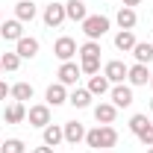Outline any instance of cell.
I'll use <instances>...</instances> for the list:
<instances>
[{"label":"cell","mask_w":153,"mask_h":153,"mask_svg":"<svg viewBox=\"0 0 153 153\" xmlns=\"http://www.w3.org/2000/svg\"><path fill=\"white\" fill-rule=\"evenodd\" d=\"M62 138H65V133L59 130L56 124H47V127H44V144H47V147H56Z\"/></svg>","instance_id":"obj_20"},{"label":"cell","mask_w":153,"mask_h":153,"mask_svg":"<svg viewBox=\"0 0 153 153\" xmlns=\"http://www.w3.org/2000/svg\"><path fill=\"white\" fill-rule=\"evenodd\" d=\"M62 133H65V141L76 144V141H82V138H85V127H82L79 121H68V124L62 127Z\"/></svg>","instance_id":"obj_6"},{"label":"cell","mask_w":153,"mask_h":153,"mask_svg":"<svg viewBox=\"0 0 153 153\" xmlns=\"http://www.w3.org/2000/svg\"><path fill=\"white\" fill-rule=\"evenodd\" d=\"M0 24H3V15H0Z\"/></svg>","instance_id":"obj_36"},{"label":"cell","mask_w":153,"mask_h":153,"mask_svg":"<svg viewBox=\"0 0 153 153\" xmlns=\"http://www.w3.org/2000/svg\"><path fill=\"white\" fill-rule=\"evenodd\" d=\"M6 94H9V85H6V82H0V100H3Z\"/></svg>","instance_id":"obj_31"},{"label":"cell","mask_w":153,"mask_h":153,"mask_svg":"<svg viewBox=\"0 0 153 153\" xmlns=\"http://www.w3.org/2000/svg\"><path fill=\"white\" fill-rule=\"evenodd\" d=\"M65 15H68L71 21H85V18H88V12H85V3H82V0H71V3L65 6Z\"/></svg>","instance_id":"obj_16"},{"label":"cell","mask_w":153,"mask_h":153,"mask_svg":"<svg viewBox=\"0 0 153 153\" xmlns=\"http://www.w3.org/2000/svg\"><path fill=\"white\" fill-rule=\"evenodd\" d=\"M65 18H68V15H65V6L47 3V9H44V24H47V27H59Z\"/></svg>","instance_id":"obj_4"},{"label":"cell","mask_w":153,"mask_h":153,"mask_svg":"<svg viewBox=\"0 0 153 153\" xmlns=\"http://www.w3.org/2000/svg\"><path fill=\"white\" fill-rule=\"evenodd\" d=\"M138 3H141V0H124V6H130V9H133V6H138Z\"/></svg>","instance_id":"obj_33"},{"label":"cell","mask_w":153,"mask_h":153,"mask_svg":"<svg viewBox=\"0 0 153 153\" xmlns=\"http://www.w3.org/2000/svg\"><path fill=\"white\" fill-rule=\"evenodd\" d=\"M0 65H3V71H18L21 56H18V53H6V56L0 59Z\"/></svg>","instance_id":"obj_27"},{"label":"cell","mask_w":153,"mask_h":153,"mask_svg":"<svg viewBox=\"0 0 153 153\" xmlns=\"http://www.w3.org/2000/svg\"><path fill=\"white\" fill-rule=\"evenodd\" d=\"M3 118H6V124H21L24 118H27V109H24V103H12V106H6V112H3Z\"/></svg>","instance_id":"obj_15"},{"label":"cell","mask_w":153,"mask_h":153,"mask_svg":"<svg viewBox=\"0 0 153 153\" xmlns=\"http://www.w3.org/2000/svg\"><path fill=\"white\" fill-rule=\"evenodd\" d=\"M88 91H91V94H106V91H109V79L94 74L91 79H88Z\"/></svg>","instance_id":"obj_24"},{"label":"cell","mask_w":153,"mask_h":153,"mask_svg":"<svg viewBox=\"0 0 153 153\" xmlns=\"http://www.w3.org/2000/svg\"><path fill=\"white\" fill-rule=\"evenodd\" d=\"M15 12H18V21H33L36 18V3L33 0H21L15 6Z\"/></svg>","instance_id":"obj_22"},{"label":"cell","mask_w":153,"mask_h":153,"mask_svg":"<svg viewBox=\"0 0 153 153\" xmlns=\"http://www.w3.org/2000/svg\"><path fill=\"white\" fill-rule=\"evenodd\" d=\"M79 71H85V74L94 76L100 71V56H82V65H79Z\"/></svg>","instance_id":"obj_25"},{"label":"cell","mask_w":153,"mask_h":153,"mask_svg":"<svg viewBox=\"0 0 153 153\" xmlns=\"http://www.w3.org/2000/svg\"><path fill=\"white\" fill-rule=\"evenodd\" d=\"M150 88H153V74H150Z\"/></svg>","instance_id":"obj_34"},{"label":"cell","mask_w":153,"mask_h":153,"mask_svg":"<svg viewBox=\"0 0 153 153\" xmlns=\"http://www.w3.org/2000/svg\"><path fill=\"white\" fill-rule=\"evenodd\" d=\"M76 79H79V68H76L74 62H62V68H59V82H62V85H74Z\"/></svg>","instance_id":"obj_8"},{"label":"cell","mask_w":153,"mask_h":153,"mask_svg":"<svg viewBox=\"0 0 153 153\" xmlns=\"http://www.w3.org/2000/svg\"><path fill=\"white\" fill-rule=\"evenodd\" d=\"M85 141H88V147H115L118 133H115L109 124H103V127H97L91 133H85Z\"/></svg>","instance_id":"obj_1"},{"label":"cell","mask_w":153,"mask_h":153,"mask_svg":"<svg viewBox=\"0 0 153 153\" xmlns=\"http://www.w3.org/2000/svg\"><path fill=\"white\" fill-rule=\"evenodd\" d=\"M9 94L15 97L18 103H24V100H33V85H30V82H18V85H12V88H9Z\"/></svg>","instance_id":"obj_21"},{"label":"cell","mask_w":153,"mask_h":153,"mask_svg":"<svg viewBox=\"0 0 153 153\" xmlns=\"http://www.w3.org/2000/svg\"><path fill=\"white\" fill-rule=\"evenodd\" d=\"M127 71H130V68H127L124 62H118V59H115V62H109V65H106L103 76H106L109 82H115V85H118V82H124V79H127Z\"/></svg>","instance_id":"obj_3"},{"label":"cell","mask_w":153,"mask_h":153,"mask_svg":"<svg viewBox=\"0 0 153 153\" xmlns=\"http://www.w3.org/2000/svg\"><path fill=\"white\" fill-rule=\"evenodd\" d=\"M33 153H53V147H47V144H44V147H36Z\"/></svg>","instance_id":"obj_32"},{"label":"cell","mask_w":153,"mask_h":153,"mask_svg":"<svg viewBox=\"0 0 153 153\" xmlns=\"http://www.w3.org/2000/svg\"><path fill=\"white\" fill-rule=\"evenodd\" d=\"M133 56H135V62H138V65H147V62H153V44H147V41H135Z\"/></svg>","instance_id":"obj_13"},{"label":"cell","mask_w":153,"mask_h":153,"mask_svg":"<svg viewBox=\"0 0 153 153\" xmlns=\"http://www.w3.org/2000/svg\"><path fill=\"white\" fill-rule=\"evenodd\" d=\"M115 47H118V50H133V47H135L133 30H121V33L115 36Z\"/></svg>","instance_id":"obj_18"},{"label":"cell","mask_w":153,"mask_h":153,"mask_svg":"<svg viewBox=\"0 0 153 153\" xmlns=\"http://www.w3.org/2000/svg\"><path fill=\"white\" fill-rule=\"evenodd\" d=\"M135 9H130V6H124V9H121V12H118V27H121V30H133L135 27Z\"/></svg>","instance_id":"obj_19"},{"label":"cell","mask_w":153,"mask_h":153,"mask_svg":"<svg viewBox=\"0 0 153 153\" xmlns=\"http://www.w3.org/2000/svg\"><path fill=\"white\" fill-rule=\"evenodd\" d=\"M79 56H100V44L97 41H85L79 47Z\"/></svg>","instance_id":"obj_29"},{"label":"cell","mask_w":153,"mask_h":153,"mask_svg":"<svg viewBox=\"0 0 153 153\" xmlns=\"http://www.w3.org/2000/svg\"><path fill=\"white\" fill-rule=\"evenodd\" d=\"M0 71H3V65H0Z\"/></svg>","instance_id":"obj_38"},{"label":"cell","mask_w":153,"mask_h":153,"mask_svg":"<svg viewBox=\"0 0 153 153\" xmlns=\"http://www.w3.org/2000/svg\"><path fill=\"white\" fill-rule=\"evenodd\" d=\"M53 53H56L62 62H68V59L76 53V41H74V38H68V36H62L56 41V47H53Z\"/></svg>","instance_id":"obj_5"},{"label":"cell","mask_w":153,"mask_h":153,"mask_svg":"<svg viewBox=\"0 0 153 153\" xmlns=\"http://www.w3.org/2000/svg\"><path fill=\"white\" fill-rule=\"evenodd\" d=\"M127 79H130L133 85H147V82H150V71H147V65H133V68L127 71Z\"/></svg>","instance_id":"obj_9"},{"label":"cell","mask_w":153,"mask_h":153,"mask_svg":"<svg viewBox=\"0 0 153 153\" xmlns=\"http://www.w3.org/2000/svg\"><path fill=\"white\" fill-rule=\"evenodd\" d=\"M15 53H18L21 59H33L38 53V41H36V38H27V36L18 38V50H15Z\"/></svg>","instance_id":"obj_14"},{"label":"cell","mask_w":153,"mask_h":153,"mask_svg":"<svg viewBox=\"0 0 153 153\" xmlns=\"http://www.w3.org/2000/svg\"><path fill=\"white\" fill-rule=\"evenodd\" d=\"M47 103H50V106H62V103H68V91H65L62 82H53V85L47 88Z\"/></svg>","instance_id":"obj_12"},{"label":"cell","mask_w":153,"mask_h":153,"mask_svg":"<svg viewBox=\"0 0 153 153\" xmlns=\"http://www.w3.org/2000/svg\"><path fill=\"white\" fill-rule=\"evenodd\" d=\"M21 30H24L21 21H3V24H0V36L6 38V41H18V38H24Z\"/></svg>","instance_id":"obj_7"},{"label":"cell","mask_w":153,"mask_h":153,"mask_svg":"<svg viewBox=\"0 0 153 153\" xmlns=\"http://www.w3.org/2000/svg\"><path fill=\"white\" fill-rule=\"evenodd\" d=\"M30 124L33 127H47L50 124V106H33L30 109Z\"/></svg>","instance_id":"obj_11"},{"label":"cell","mask_w":153,"mask_h":153,"mask_svg":"<svg viewBox=\"0 0 153 153\" xmlns=\"http://www.w3.org/2000/svg\"><path fill=\"white\" fill-rule=\"evenodd\" d=\"M112 103L115 106H130V103H133V88L118 82V85L112 88Z\"/></svg>","instance_id":"obj_10"},{"label":"cell","mask_w":153,"mask_h":153,"mask_svg":"<svg viewBox=\"0 0 153 153\" xmlns=\"http://www.w3.org/2000/svg\"><path fill=\"white\" fill-rule=\"evenodd\" d=\"M150 112H153V100H150Z\"/></svg>","instance_id":"obj_35"},{"label":"cell","mask_w":153,"mask_h":153,"mask_svg":"<svg viewBox=\"0 0 153 153\" xmlns=\"http://www.w3.org/2000/svg\"><path fill=\"white\" fill-rule=\"evenodd\" d=\"M138 138H141V144H147V147H153V124H147L141 133H138Z\"/></svg>","instance_id":"obj_30"},{"label":"cell","mask_w":153,"mask_h":153,"mask_svg":"<svg viewBox=\"0 0 153 153\" xmlns=\"http://www.w3.org/2000/svg\"><path fill=\"white\" fill-rule=\"evenodd\" d=\"M115 103H100V106H94V118L100 121V124H112L115 121Z\"/></svg>","instance_id":"obj_17"},{"label":"cell","mask_w":153,"mask_h":153,"mask_svg":"<svg viewBox=\"0 0 153 153\" xmlns=\"http://www.w3.org/2000/svg\"><path fill=\"white\" fill-rule=\"evenodd\" d=\"M68 103H74L76 109H85V106L91 103V91H88V88H76L74 94L68 97Z\"/></svg>","instance_id":"obj_23"},{"label":"cell","mask_w":153,"mask_h":153,"mask_svg":"<svg viewBox=\"0 0 153 153\" xmlns=\"http://www.w3.org/2000/svg\"><path fill=\"white\" fill-rule=\"evenodd\" d=\"M0 153H24V141L21 138H9L0 144Z\"/></svg>","instance_id":"obj_26"},{"label":"cell","mask_w":153,"mask_h":153,"mask_svg":"<svg viewBox=\"0 0 153 153\" xmlns=\"http://www.w3.org/2000/svg\"><path fill=\"white\" fill-rule=\"evenodd\" d=\"M147 124H150V121H147V115H133V121H130V130L138 135L144 127H147Z\"/></svg>","instance_id":"obj_28"},{"label":"cell","mask_w":153,"mask_h":153,"mask_svg":"<svg viewBox=\"0 0 153 153\" xmlns=\"http://www.w3.org/2000/svg\"><path fill=\"white\" fill-rule=\"evenodd\" d=\"M147 153H153V147H150V150H147Z\"/></svg>","instance_id":"obj_37"},{"label":"cell","mask_w":153,"mask_h":153,"mask_svg":"<svg viewBox=\"0 0 153 153\" xmlns=\"http://www.w3.org/2000/svg\"><path fill=\"white\" fill-rule=\"evenodd\" d=\"M106 30H109V18L106 15H88L82 21V33L88 36V41H97Z\"/></svg>","instance_id":"obj_2"}]
</instances>
